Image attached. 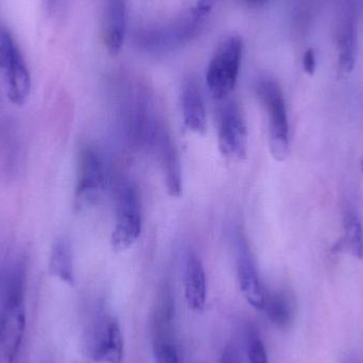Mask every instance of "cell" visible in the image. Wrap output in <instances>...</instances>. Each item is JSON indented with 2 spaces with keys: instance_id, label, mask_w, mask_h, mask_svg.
<instances>
[{
  "instance_id": "obj_1",
  "label": "cell",
  "mask_w": 363,
  "mask_h": 363,
  "mask_svg": "<svg viewBox=\"0 0 363 363\" xmlns=\"http://www.w3.org/2000/svg\"><path fill=\"white\" fill-rule=\"evenodd\" d=\"M25 283L21 264L0 273V350L9 363L18 355L26 332Z\"/></svg>"
},
{
  "instance_id": "obj_2",
  "label": "cell",
  "mask_w": 363,
  "mask_h": 363,
  "mask_svg": "<svg viewBox=\"0 0 363 363\" xmlns=\"http://www.w3.org/2000/svg\"><path fill=\"white\" fill-rule=\"evenodd\" d=\"M176 306L172 290H160L152 315V352L155 363H184L177 336Z\"/></svg>"
},
{
  "instance_id": "obj_3",
  "label": "cell",
  "mask_w": 363,
  "mask_h": 363,
  "mask_svg": "<svg viewBox=\"0 0 363 363\" xmlns=\"http://www.w3.org/2000/svg\"><path fill=\"white\" fill-rule=\"evenodd\" d=\"M242 40L239 36L224 38L216 49L206 72V83L215 99L225 100L237 84L241 59Z\"/></svg>"
},
{
  "instance_id": "obj_4",
  "label": "cell",
  "mask_w": 363,
  "mask_h": 363,
  "mask_svg": "<svg viewBox=\"0 0 363 363\" xmlns=\"http://www.w3.org/2000/svg\"><path fill=\"white\" fill-rule=\"evenodd\" d=\"M258 95L269 118V147L273 159L283 162L289 153V121L285 98L279 85L272 79H262Z\"/></svg>"
},
{
  "instance_id": "obj_5",
  "label": "cell",
  "mask_w": 363,
  "mask_h": 363,
  "mask_svg": "<svg viewBox=\"0 0 363 363\" xmlns=\"http://www.w3.org/2000/svg\"><path fill=\"white\" fill-rule=\"evenodd\" d=\"M143 220L140 196L132 184H123L117 194L116 221L111 236L115 252H125L133 247L142 234Z\"/></svg>"
},
{
  "instance_id": "obj_6",
  "label": "cell",
  "mask_w": 363,
  "mask_h": 363,
  "mask_svg": "<svg viewBox=\"0 0 363 363\" xmlns=\"http://www.w3.org/2000/svg\"><path fill=\"white\" fill-rule=\"evenodd\" d=\"M208 14V11L196 6L174 23L144 32L140 44L152 51L170 50L183 46L200 33Z\"/></svg>"
},
{
  "instance_id": "obj_7",
  "label": "cell",
  "mask_w": 363,
  "mask_h": 363,
  "mask_svg": "<svg viewBox=\"0 0 363 363\" xmlns=\"http://www.w3.org/2000/svg\"><path fill=\"white\" fill-rule=\"evenodd\" d=\"M0 70L6 78L8 97L13 104L23 106L31 91L27 64L6 28H0Z\"/></svg>"
},
{
  "instance_id": "obj_8",
  "label": "cell",
  "mask_w": 363,
  "mask_h": 363,
  "mask_svg": "<svg viewBox=\"0 0 363 363\" xmlns=\"http://www.w3.org/2000/svg\"><path fill=\"white\" fill-rule=\"evenodd\" d=\"M106 188V168L100 153L89 145L81 147L77 166L74 201L77 208L97 204Z\"/></svg>"
},
{
  "instance_id": "obj_9",
  "label": "cell",
  "mask_w": 363,
  "mask_h": 363,
  "mask_svg": "<svg viewBox=\"0 0 363 363\" xmlns=\"http://www.w3.org/2000/svg\"><path fill=\"white\" fill-rule=\"evenodd\" d=\"M247 123L240 106L235 101H226L218 115V147L220 152L230 161L241 162L247 159Z\"/></svg>"
},
{
  "instance_id": "obj_10",
  "label": "cell",
  "mask_w": 363,
  "mask_h": 363,
  "mask_svg": "<svg viewBox=\"0 0 363 363\" xmlns=\"http://www.w3.org/2000/svg\"><path fill=\"white\" fill-rule=\"evenodd\" d=\"M237 277L243 298L252 307L262 311L267 292L249 245L242 237L237 239Z\"/></svg>"
},
{
  "instance_id": "obj_11",
  "label": "cell",
  "mask_w": 363,
  "mask_h": 363,
  "mask_svg": "<svg viewBox=\"0 0 363 363\" xmlns=\"http://www.w3.org/2000/svg\"><path fill=\"white\" fill-rule=\"evenodd\" d=\"M125 354L121 324L115 318L101 320L94 333L91 355L94 362L121 363Z\"/></svg>"
},
{
  "instance_id": "obj_12",
  "label": "cell",
  "mask_w": 363,
  "mask_h": 363,
  "mask_svg": "<svg viewBox=\"0 0 363 363\" xmlns=\"http://www.w3.org/2000/svg\"><path fill=\"white\" fill-rule=\"evenodd\" d=\"M181 106L186 128L196 135H205L207 131L206 110L196 79H186L182 84Z\"/></svg>"
},
{
  "instance_id": "obj_13",
  "label": "cell",
  "mask_w": 363,
  "mask_h": 363,
  "mask_svg": "<svg viewBox=\"0 0 363 363\" xmlns=\"http://www.w3.org/2000/svg\"><path fill=\"white\" fill-rule=\"evenodd\" d=\"M184 289L189 308L196 313H202L206 306V274L200 257L192 252L188 253L185 260Z\"/></svg>"
},
{
  "instance_id": "obj_14",
  "label": "cell",
  "mask_w": 363,
  "mask_h": 363,
  "mask_svg": "<svg viewBox=\"0 0 363 363\" xmlns=\"http://www.w3.org/2000/svg\"><path fill=\"white\" fill-rule=\"evenodd\" d=\"M159 148L168 194L174 198H180L183 190L180 157L172 136L166 130H162L160 133Z\"/></svg>"
},
{
  "instance_id": "obj_15",
  "label": "cell",
  "mask_w": 363,
  "mask_h": 363,
  "mask_svg": "<svg viewBox=\"0 0 363 363\" xmlns=\"http://www.w3.org/2000/svg\"><path fill=\"white\" fill-rule=\"evenodd\" d=\"M127 31V8L125 0H108L104 42L112 57L121 53Z\"/></svg>"
},
{
  "instance_id": "obj_16",
  "label": "cell",
  "mask_w": 363,
  "mask_h": 363,
  "mask_svg": "<svg viewBox=\"0 0 363 363\" xmlns=\"http://www.w3.org/2000/svg\"><path fill=\"white\" fill-rule=\"evenodd\" d=\"M49 272L69 286H74V254L72 245L65 238H60L51 247L49 258Z\"/></svg>"
},
{
  "instance_id": "obj_17",
  "label": "cell",
  "mask_w": 363,
  "mask_h": 363,
  "mask_svg": "<svg viewBox=\"0 0 363 363\" xmlns=\"http://www.w3.org/2000/svg\"><path fill=\"white\" fill-rule=\"evenodd\" d=\"M357 27L353 18L347 19L338 38V66L342 74H350L357 60Z\"/></svg>"
},
{
  "instance_id": "obj_18",
  "label": "cell",
  "mask_w": 363,
  "mask_h": 363,
  "mask_svg": "<svg viewBox=\"0 0 363 363\" xmlns=\"http://www.w3.org/2000/svg\"><path fill=\"white\" fill-rule=\"evenodd\" d=\"M264 311H266L271 323L279 330H288L294 322V304L286 292H267Z\"/></svg>"
},
{
  "instance_id": "obj_19",
  "label": "cell",
  "mask_w": 363,
  "mask_h": 363,
  "mask_svg": "<svg viewBox=\"0 0 363 363\" xmlns=\"http://www.w3.org/2000/svg\"><path fill=\"white\" fill-rule=\"evenodd\" d=\"M345 236L342 239L345 249L351 252L354 257L363 259V226L362 220L354 211H347L345 216Z\"/></svg>"
},
{
  "instance_id": "obj_20",
  "label": "cell",
  "mask_w": 363,
  "mask_h": 363,
  "mask_svg": "<svg viewBox=\"0 0 363 363\" xmlns=\"http://www.w3.org/2000/svg\"><path fill=\"white\" fill-rule=\"evenodd\" d=\"M247 353L250 363H269L266 345L259 332L254 328L247 330Z\"/></svg>"
},
{
  "instance_id": "obj_21",
  "label": "cell",
  "mask_w": 363,
  "mask_h": 363,
  "mask_svg": "<svg viewBox=\"0 0 363 363\" xmlns=\"http://www.w3.org/2000/svg\"><path fill=\"white\" fill-rule=\"evenodd\" d=\"M303 68L309 76H313L317 69V53L315 49L309 48L303 55Z\"/></svg>"
},
{
  "instance_id": "obj_22",
  "label": "cell",
  "mask_w": 363,
  "mask_h": 363,
  "mask_svg": "<svg viewBox=\"0 0 363 363\" xmlns=\"http://www.w3.org/2000/svg\"><path fill=\"white\" fill-rule=\"evenodd\" d=\"M220 363H243V362L238 349L234 345H230L224 350Z\"/></svg>"
},
{
  "instance_id": "obj_23",
  "label": "cell",
  "mask_w": 363,
  "mask_h": 363,
  "mask_svg": "<svg viewBox=\"0 0 363 363\" xmlns=\"http://www.w3.org/2000/svg\"><path fill=\"white\" fill-rule=\"evenodd\" d=\"M213 0H198L196 6L203 10L209 11L211 12V6H213Z\"/></svg>"
},
{
  "instance_id": "obj_24",
  "label": "cell",
  "mask_w": 363,
  "mask_h": 363,
  "mask_svg": "<svg viewBox=\"0 0 363 363\" xmlns=\"http://www.w3.org/2000/svg\"><path fill=\"white\" fill-rule=\"evenodd\" d=\"M247 1L253 4V6H262V4H266L268 0H247Z\"/></svg>"
},
{
  "instance_id": "obj_25",
  "label": "cell",
  "mask_w": 363,
  "mask_h": 363,
  "mask_svg": "<svg viewBox=\"0 0 363 363\" xmlns=\"http://www.w3.org/2000/svg\"><path fill=\"white\" fill-rule=\"evenodd\" d=\"M362 172H363V160H362Z\"/></svg>"
}]
</instances>
